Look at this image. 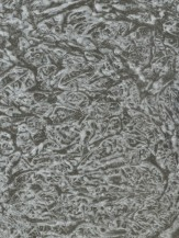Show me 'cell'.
<instances>
[{
  "mask_svg": "<svg viewBox=\"0 0 179 238\" xmlns=\"http://www.w3.org/2000/svg\"><path fill=\"white\" fill-rule=\"evenodd\" d=\"M32 98L35 100L36 103H41L44 101H47L49 93H45L43 91H34V92H32Z\"/></svg>",
  "mask_w": 179,
  "mask_h": 238,
  "instance_id": "1",
  "label": "cell"
},
{
  "mask_svg": "<svg viewBox=\"0 0 179 238\" xmlns=\"http://www.w3.org/2000/svg\"><path fill=\"white\" fill-rule=\"evenodd\" d=\"M135 31L140 33L141 37H142L143 40L147 39V37H150V35H152V30H150L148 27H145V25H142V27H138V28H136Z\"/></svg>",
  "mask_w": 179,
  "mask_h": 238,
  "instance_id": "2",
  "label": "cell"
},
{
  "mask_svg": "<svg viewBox=\"0 0 179 238\" xmlns=\"http://www.w3.org/2000/svg\"><path fill=\"white\" fill-rule=\"evenodd\" d=\"M176 43H178V36H167L163 39V44L164 46H169L172 47Z\"/></svg>",
  "mask_w": 179,
  "mask_h": 238,
  "instance_id": "3",
  "label": "cell"
},
{
  "mask_svg": "<svg viewBox=\"0 0 179 238\" xmlns=\"http://www.w3.org/2000/svg\"><path fill=\"white\" fill-rule=\"evenodd\" d=\"M35 84H36L35 77H28L25 80H24V82H23V88H24L25 90H30V89H32Z\"/></svg>",
  "mask_w": 179,
  "mask_h": 238,
  "instance_id": "4",
  "label": "cell"
},
{
  "mask_svg": "<svg viewBox=\"0 0 179 238\" xmlns=\"http://www.w3.org/2000/svg\"><path fill=\"white\" fill-rule=\"evenodd\" d=\"M125 88H128V89H132L133 87H135L136 86V82L134 79H132V78H128V79H123L121 82Z\"/></svg>",
  "mask_w": 179,
  "mask_h": 238,
  "instance_id": "5",
  "label": "cell"
},
{
  "mask_svg": "<svg viewBox=\"0 0 179 238\" xmlns=\"http://www.w3.org/2000/svg\"><path fill=\"white\" fill-rule=\"evenodd\" d=\"M89 36L91 37L92 41H99L101 39V30L99 28L94 29V30L91 31V33H90Z\"/></svg>",
  "mask_w": 179,
  "mask_h": 238,
  "instance_id": "6",
  "label": "cell"
},
{
  "mask_svg": "<svg viewBox=\"0 0 179 238\" xmlns=\"http://www.w3.org/2000/svg\"><path fill=\"white\" fill-rule=\"evenodd\" d=\"M21 202V196H19L17 193H13V194H11V196H10V199H9V201H8V203L10 204V205H13V204H17V203H20Z\"/></svg>",
  "mask_w": 179,
  "mask_h": 238,
  "instance_id": "7",
  "label": "cell"
},
{
  "mask_svg": "<svg viewBox=\"0 0 179 238\" xmlns=\"http://www.w3.org/2000/svg\"><path fill=\"white\" fill-rule=\"evenodd\" d=\"M88 123V128L89 130H91L93 133H97L98 131H99V124L94 121V120H92V121H89V122H87Z\"/></svg>",
  "mask_w": 179,
  "mask_h": 238,
  "instance_id": "8",
  "label": "cell"
},
{
  "mask_svg": "<svg viewBox=\"0 0 179 238\" xmlns=\"http://www.w3.org/2000/svg\"><path fill=\"white\" fill-rule=\"evenodd\" d=\"M0 137H1V142H12L11 134L7 132V131H1L0 132Z\"/></svg>",
  "mask_w": 179,
  "mask_h": 238,
  "instance_id": "9",
  "label": "cell"
},
{
  "mask_svg": "<svg viewBox=\"0 0 179 238\" xmlns=\"http://www.w3.org/2000/svg\"><path fill=\"white\" fill-rule=\"evenodd\" d=\"M163 52H164V55L166 57H175L176 55H178V54L175 53V51L172 49V47H169V46H165Z\"/></svg>",
  "mask_w": 179,
  "mask_h": 238,
  "instance_id": "10",
  "label": "cell"
},
{
  "mask_svg": "<svg viewBox=\"0 0 179 238\" xmlns=\"http://www.w3.org/2000/svg\"><path fill=\"white\" fill-rule=\"evenodd\" d=\"M29 189L32 190V191H33L35 194H36V193H39L40 191H42V190H43V189H42V185H40V184H39V183H36V182H33L32 184H30Z\"/></svg>",
  "mask_w": 179,
  "mask_h": 238,
  "instance_id": "11",
  "label": "cell"
},
{
  "mask_svg": "<svg viewBox=\"0 0 179 238\" xmlns=\"http://www.w3.org/2000/svg\"><path fill=\"white\" fill-rule=\"evenodd\" d=\"M58 70L59 69H58L57 65H55V64H50L47 66V72H49V75H55Z\"/></svg>",
  "mask_w": 179,
  "mask_h": 238,
  "instance_id": "12",
  "label": "cell"
},
{
  "mask_svg": "<svg viewBox=\"0 0 179 238\" xmlns=\"http://www.w3.org/2000/svg\"><path fill=\"white\" fill-rule=\"evenodd\" d=\"M54 53H55V54H56V55H57V56L59 57V59L62 60V58H63V57H64L65 55H66V54L68 53V52H67V51H65V49H59V47L57 46L56 49H54Z\"/></svg>",
  "mask_w": 179,
  "mask_h": 238,
  "instance_id": "13",
  "label": "cell"
},
{
  "mask_svg": "<svg viewBox=\"0 0 179 238\" xmlns=\"http://www.w3.org/2000/svg\"><path fill=\"white\" fill-rule=\"evenodd\" d=\"M52 158H53V161H54L55 164H59V162L64 161V157H63V155L59 154V153H55V154L52 156Z\"/></svg>",
  "mask_w": 179,
  "mask_h": 238,
  "instance_id": "14",
  "label": "cell"
},
{
  "mask_svg": "<svg viewBox=\"0 0 179 238\" xmlns=\"http://www.w3.org/2000/svg\"><path fill=\"white\" fill-rule=\"evenodd\" d=\"M128 233H129L130 237H133V238H140V233L136 231L135 229H133L131 226L128 228Z\"/></svg>",
  "mask_w": 179,
  "mask_h": 238,
  "instance_id": "15",
  "label": "cell"
},
{
  "mask_svg": "<svg viewBox=\"0 0 179 238\" xmlns=\"http://www.w3.org/2000/svg\"><path fill=\"white\" fill-rule=\"evenodd\" d=\"M40 63H41V66H49V65L51 64L49 56H47V55H44L43 54V56H42V58H41Z\"/></svg>",
  "mask_w": 179,
  "mask_h": 238,
  "instance_id": "16",
  "label": "cell"
},
{
  "mask_svg": "<svg viewBox=\"0 0 179 238\" xmlns=\"http://www.w3.org/2000/svg\"><path fill=\"white\" fill-rule=\"evenodd\" d=\"M10 120H11V118L10 116H8V115H6V114H1L0 115V124H3V123H10ZM11 124V123H10Z\"/></svg>",
  "mask_w": 179,
  "mask_h": 238,
  "instance_id": "17",
  "label": "cell"
},
{
  "mask_svg": "<svg viewBox=\"0 0 179 238\" xmlns=\"http://www.w3.org/2000/svg\"><path fill=\"white\" fill-rule=\"evenodd\" d=\"M18 131H19V133H25V132H29L28 126H27L25 123H21V124H19V125H18Z\"/></svg>",
  "mask_w": 179,
  "mask_h": 238,
  "instance_id": "18",
  "label": "cell"
},
{
  "mask_svg": "<svg viewBox=\"0 0 179 238\" xmlns=\"http://www.w3.org/2000/svg\"><path fill=\"white\" fill-rule=\"evenodd\" d=\"M109 108V103L103 102V103H97V109H99L101 111H107Z\"/></svg>",
  "mask_w": 179,
  "mask_h": 238,
  "instance_id": "19",
  "label": "cell"
},
{
  "mask_svg": "<svg viewBox=\"0 0 179 238\" xmlns=\"http://www.w3.org/2000/svg\"><path fill=\"white\" fill-rule=\"evenodd\" d=\"M19 110H20L22 113H28V114H29L30 110H31V106H29V105H25V104H22V105L19 106Z\"/></svg>",
  "mask_w": 179,
  "mask_h": 238,
  "instance_id": "20",
  "label": "cell"
},
{
  "mask_svg": "<svg viewBox=\"0 0 179 238\" xmlns=\"http://www.w3.org/2000/svg\"><path fill=\"white\" fill-rule=\"evenodd\" d=\"M22 158L23 159H25V160L28 161V162H32V160L34 159V157H33V155H31L30 153H28V154H22Z\"/></svg>",
  "mask_w": 179,
  "mask_h": 238,
  "instance_id": "21",
  "label": "cell"
},
{
  "mask_svg": "<svg viewBox=\"0 0 179 238\" xmlns=\"http://www.w3.org/2000/svg\"><path fill=\"white\" fill-rule=\"evenodd\" d=\"M0 231H9V226L7 225V223L5 221H0Z\"/></svg>",
  "mask_w": 179,
  "mask_h": 238,
  "instance_id": "22",
  "label": "cell"
},
{
  "mask_svg": "<svg viewBox=\"0 0 179 238\" xmlns=\"http://www.w3.org/2000/svg\"><path fill=\"white\" fill-rule=\"evenodd\" d=\"M57 46L59 47V49H65V51H67V52H69V49H71V47L68 46V44H67V43H65V42H58Z\"/></svg>",
  "mask_w": 179,
  "mask_h": 238,
  "instance_id": "23",
  "label": "cell"
},
{
  "mask_svg": "<svg viewBox=\"0 0 179 238\" xmlns=\"http://www.w3.org/2000/svg\"><path fill=\"white\" fill-rule=\"evenodd\" d=\"M98 231H99V233H100L101 235L103 236V235H104V234H106L109 229L107 228V226H106V225H99V226H98Z\"/></svg>",
  "mask_w": 179,
  "mask_h": 238,
  "instance_id": "24",
  "label": "cell"
},
{
  "mask_svg": "<svg viewBox=\"0 0 179 238\" xmlns=\"http://www.w3.org/2000/svg\"><path fill=\"white\" fill-rule=\"evenodd\" d=\"M79 209L80 211L85 214V213H89V205L88 204H80L79 205Z\"/></svg>",
  "mask_w": 179,
  "mask_h": 238,
  "instance_id": "25",
  "label": "cell"
},
{
  "mask_svg": "<svg viewBox=\"0 0 179 238\" xmlns=\"http://www.w3.org/2000/svg\"><path fill=\"white\" fill-rule=\"evenodd\" d=\"M178 178H179L178 174H176V172H169L167 180H178Z\"/></svg>",
  "mask_w": 179,
  "mask_h": 238,
  "instance_id": "26",
  "label": "cell"
},
{
  "mask_svg": "<svg viewBox=\"0 0 179 238\" xmlns=\"http://www.w3.org/2000/svg\"><path fill=\"white\" fill-rule=\"evenodd\" d=\"M124 153V147L123 146H116V147L114 148V154H116V155H122Z\"/></svg>",
  "mask_w": 179,
  "mask_h": 238,
  "instance_id": "27",
  "label": "cell"
},
{
  "mask_svg": "<svg viewBox=\"0 0 179 238\" xmlns=\"http://www.w3.org/2000/svg\"><path fill=\"white\" fill-rule=\"evenodd\" d=\"M61 126H62V131H63L65 134H68L71 131H72V127L68 125V124H64V125H61Z\"/></svg>",
  "mask_w": 179,
  "mask_h": 238,
  "instance_id": "28",
  "label": "cell"
},
{
  "mask_svg": "<svg viewBox=\"0 0 179 238\" xmlns=\"http://www.w3.org/2000/svg\"><path fill=\"white\" fill-rule=\"evenodd\" d=\"M167 184H169L170 187H176V185H179L178 180H167Z\"/></svg>",
  "mask_w": 179,
  "mask_h": 238,
  "instance_id": "29",
  "label": "cell"
}]
</instances>
